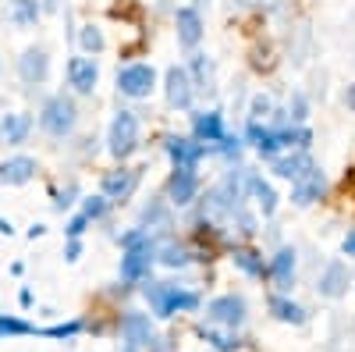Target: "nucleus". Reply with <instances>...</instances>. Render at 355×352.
I'll use <instances>...</instances> for the list:
<instances>
[{"instance_id":"obj_1","label":"nucleus","mask_w":355,"mask_h":352,"mask_svg":"<svg viewBox=\"0 0 355 352\" xmlns=\"http://www.w3.org/2000/svg\"><path fill=\"white\" fill-rule=\"evenodd\" d=\"M139 142H142V125H139V114L121 107L114 114V121H110V132H107V150L114 160H128L135 150H139Z\"/></svg>"},{"instance_id":"obj_2","label":"nucleus","mask_w":355,"mask_h":352,"mask_svg":"<svg viewBox=\"0 0 355 352\" xmlns=\"http://www.w3.org/2000/svg\"><path fill=\"white\" fill-rule=\"evenodd\" d=\"M75 125H78V107H75L71 97L53 93V97L43 100V107H40V128H43L46 135L68 139V135L75 132Z\"/></svg>"},{"instance_id":"obj_3","label":"nucleus","mask_w":355,"mask_h":352,"mask_svg":"<svg viewBox=\"0 0 355 352\" xmlns=\"http://www.w3.org/2000/svg\"><path fill=\"white\" fill-rule=\"evenodd\" d=\"M153 90H157V68H153V65L135 61V65L117 68V97H128V100H146Z\"/></svg>"},{"instance_id":"obj_4","label":"nucleus","mask_w":355,"mask_h":352,"mask_svg":"<svg viewBox=\"0 0 355 352\" xmlns=\"http://www.w3.org/2000/svg\"><path fill=\"white\" fill-rule=\"evenodd\" d=\"M196 82H192V75H189V68L185 65H171L167 72H164V97H167V107H174V110H192V103H196Z\"/></svg>"},{"instance_id":"obj_5","label":"nucleus","mask_w":355,"mask_h":352,"mask_svg":"<svg viewBox=\"0 0 355 352\" xmlns=\"http://www.w3.org/2000/svg\"><path fill=\"white\" fill-rule=\"evenodd\" d=\"M164 153H167V160H171L174 167H196V171H199L202 157H210L214 146L199 142L196 135H167V139H164Z\"/></svg>"},{"instance_id":"obj_6","label":"nucleus","mask_w":355,"mask_h":352,"mask_svg":"<svg viewBox=\"0 0 355 352\" xmlns=\"http://www.w3.org/2000/svg\"><path fill=\"white\" fill-rule=\"evenodd\" d=\"M202 196V178L196 167H174L167 178V203L171 207H192V203Z\"/></svg>"},{"instance_id":"obj_7","label":"nucleus","mask_w":355,"mask_h":352,"mask_svg":"<svg viewBox=\"0 0 355 352\" xmlns=\"http://www.w3.org/2000/svg\"><path fill=\"white\" fill-rule=\"evenodd\" d=\"M139 182H142V167H114V171L103 174L100 192H103L110 203H125V199L135 196Z\"/></svg>"},{"instance_id":"obj_8","label":"nucleus","mask_w":355,"mask_h":352,"mask_svg":"<svg viewBox=\"0 0 355 352\" xmlns=\"http://www.w3.org/2000/svg\"><path fill=\"white\" fill-rule=\"evenodd\" d=\"M174 36H178V47L192 53L202 43V11L192 4L174 8Z\"/></svg>"},{"instance_id":"obj_9","label":"nucleus","mask_w":355,"mask_h":352,"mask_svg":"<svg viewBox=\"0 0 355 352\" xmlns=\"http://www.w3.org/2000/svg\"><path fill=\"white\" fill-rule=\"evenodd\" d=\"M206 317H210L214 324L234 331V328L245 324V299L234 296V292H227V296H217V299L206 303Z\"/></svg>"},{"instance_id":"obj_10","label":"nucleus","mask_w":355,"mask_h":352,"mask_svg":"<svg viewBox=\"0 0 355 352\" xmlns=\"http://www.w3.org/2000/svg\"><path fill=\"white\" fill-rule=\"evenodd\" d=\"M157 263V242L150 246H135V249H125L121 256V281L135 285V281H146Z\"/></svg>"},{"instance_id":"obj_11","label":"nucleus","mask_w":355,"mask_h":352,"mask_svg":"<svg viewBox=\"0 0 355 352\" xmlns=\"http://www.w3.org/2000/svg\"><path fill=\"white\" fill-rule=\"evenodd\" d=\"M68 85L78 93V97H93L96 93V82H100V65H96V57H71L68 61Z\"/></svg>"},{"instance_id":"obj_12","label":"nucleus","mask_w":355,"mask_h":352,"mask_svg":"<svg viewBox=\"0 0 355 352\" xmlns=\"http://www.w3.org/2000/svg\"><path fill=\"white\" fill-rule=\"evenodd\" d=\"M316 167V160H313V153L309 150H288V153H281V157H274L270 160V171L277 174L281 182H299V178H306V174Z\"/></svg>"},{"instance_id":"obj_13","label":"nucleus","mask_w":355,"mask_h":352,"mask_svg":"<svg viewBox=\"0 0 355 352\" xmlns=\"http://www.w3.org/2000/svg\"><path fill=\"white\" fill-rule=\"evenodd\" d=\"M348 263L345 260H331L327 267L320 271V278H316V292L320 296H327V299H341L345 292H348Z\"/></svg>"},{"instance_id":"obj_14","label":"nucleus","mask_w":355,"mask_h":352,"mask_svg":"<svg viewBox=\"0 0 355 352\" xmlns=\"http://www.w3.org/2000/svg\"><path fill=\"white\" fill-rule=\"evenodd\" d=\"M327 196V174H323L320 167H313L306 178H299L291 185V203L295 207H313L316 199Z\"/></svg>"},{"instance_id":"obj_15","label":"nucleus","mask_w":355,"mask_h":352,"mask_svg":"<svg viewBox=\"0 0 355 352\" xmlns=\"http://www.w3.org/2000/svg\"><path fill=\"white\" fill-rule=\"evenodd\" d=\"M192 135L206 146H217L227 128H224V114L220 110H192Z\"/></svg>"},{"instance_id":"obj_16","label":"nucleus","mask_w":355,"mask_h":352,"mask_svg":"<svg viewBox=\"0 0 355 352\" xmlns=\"http://www.w3.org/2000/svg\"><path fill=\"white\" fill-rule=\"evenodd\" d=\"M18 75H21L25 85H40V82H46V75H50V57H46V50L28 47V50L18 57Z\"/></svg>"},{"instance_id":"obj_17","label":"nucleus","mask_w":355,"mask_h":352,"mask_svg":"<svg viewBox=\"0 0 355 352\" xmlns=\"http://www.w3.org/2000/svg\"><path fill=\"white\" fill-rule=\"evenodd\" d=\"M121 338L128 345H150L153 342V317L150 313H139V310H128L121 317Z\"/></svg>"},{"instance_id":"obj_18","label":"nucleus","mask_w":355,"mask_h":352,"mask_svg":"<svg viewBox=\"0 0 355 352\" xmlns=\"http://www.w3.org/2000/svg\"><path fill=\"white\" fill-rule=\"evenodd\" d=\"M295 267H299V256L291 246H281L270 260V281L277 285V292H291L295 288Z\"/></svg>"},{"instance_id":"obj_19","label":"nucleus","mask_w":355,"mask_h":352,"mask_svg":"<svg viewBox=\"0 0 355 352\" xmlns=\"http://www.w3.org/2000/svg\"><path fill=\"white\" fill-rule=\"evenodd\" d=\"M189 75H192V82H196V90L199 93H206L210 97L214 90H217V72H214V61H210V53H202V50H192L189 53Z\"/></svg>"},{"instance_id":"obj_20","label":"nucleus","mask_w":355,"mask_h":352,"mask_svg":"<svg viewBox=\"0 0 355 352\" xmlns=\"http://www.w3.org/2000/svg\"><path fill=\"white\" fill-rule=\"evenodd\" d=\"M36 160L33 157H25V153H15L8 157L4 164H0V182L4 185H25V182H33L36 178Z\"/></svg>"},{"instance_id":"obj_21","label":"nucleus","mask_w":355,"mask_h":352,"mask_svg":"<svg viewBox=\"0 0 355 352\" xmlns=\"http://www.w3.org/2000/svg\"><path fill=\"white\" fill-rule=\"evenodd\" d=\"M28 135H33V117L25 110H11L0 117V139L8 146H21V142H28Z\"/></svg>"},{"instance_id":"obj_22","label":"nucleus","mask_w":355,"mask_h":352,"mask_svg":"<svg viewBox=\"0 0 355 352\" xmlns=\"http://www.w3.org/2000/svg\"><path fill=\"white\" fill-rule=\"evenodd\" d=\"M231 263H234V267H239L245 278H256V281L270 278V263L263 260V253H256V249H249V246H234V249H231Z\"/></svg>"},{"instance_id":"obj_23","label":"nucleus","mask_w":355,"mask_h":352,"mask_svg":"<svg viewBox=\"0 0 355 352\" xmlns=\"http://www.w3.org/2000/svg\"><path fill=\"white\" fill-rule=\"evenodd\" d=\"M249 196L256 199V207H259L263 217H270L277 210V192H274V185L266 182L259 171H249Z\"/></svg>"},{"instance_id":"obj_24","label":"nucleus","mask_w":355,"mask_h":352,"mask_svg":"<svg viewBox=\"0 0 355 352\" xmlns=\"http://www.w3.org/2000/svg\"><path fill=\"white\" fill-rule=\"evenodd\" d=\"M196 256H192V249L189 246H182V242H174V239H167V242H160L157 246V263H164V267H171V271H182V267H189Z\"/></svg>"},{"instance_id":"obj_25","label":"nucleus","mask_w":355,"mask_h":352,"mask_svg":"<svg viewBox=\"0 0 355 352\" xmlns=\"http://www.w3.org/2000/svg\"><path fill=\"white\" fill-rule=\"evenodd\" d=\"M266 306H270V313L277 320H284V324H306V310L299 303H291L288 299V292H277V296L266 299Z\"/></svg>"},{"instance_id":"obj_26","label":"nucleus","mask_w":355,"mask_h":352,"mask_svg":"<svg viewBox=\"0 0 355 352\" xmlns=\"http://www.w3.org/2000/svg\"><path fill=\"white\" fill-rule=\"evenodd\" d=\"M40 15H43V4H40V0H11V11H8L11 25H18V28L36 25Z\"/></svg>"},{"instance_id":"obj_27","label":"nucleus","mask_w":355,"mask_h":352,"mask_svg":"<svg viewBox=\"0 0 355 352\" xmlns=\"http://www.w3.org/2000/svg\"><path fill=\"white\" fill-rule=\"evenodd\" d=\"M142 228L146 231H157V228H171V207L164 199H150L142 207Z\"/></svg>"},{"instance_id":"obj_28","label":"nucleus","mask_w":355,"mask_h":352,"mask_svg":"<svg viewBox=\"0 0 355 352\" xmlns=\"http://www.w3.org/2000/svg\"><path fill=\"white\" fill-rule=\"evenodd\" d=\"M277 114V100L270 93H256L249 100V121H259V125H270Z\"/></svg>"},{"instance_id":"obj_29","label":"nucleus","mask_w":355,"mask_h":352,"mask_svg":"<svg viewBox=\"0 0 355 352\" xmlns=\"http://www.w3.org/2000/svg\"><path fill=\"white\" fill-rule=\"evenodd\" d=\"M202 338L214 342V349H220V352H234V349H239V338H234V331L214 324V320H210V324H202Z\"/></svg>"},{"instance_id":"obj_30","label":"nucleus","mask_w":355,"mask_h":352,"mask_svg":"<svg viewBox=\"0 0 355 352\" xmlns=\"http://www.w3.org/2000/svg\"><path fill=\"white\" fill-rule=\"evenodd\" d=\"M242 150H245V135H231V132L214 146V153L224 157L227 164H239V160H242Z\"/></svg>"},{"instance_id":"obj_31","label":"nucleus","mask_w":355,"mask_h":352,"mask_svg":"<svg viewBox=\"0 0 355 352\" xmlns=\"http://www.w3.org/2000/svg\"><path fill=\"white\" fill-rule=\"evenodd\" d=\"M78 43H82V50L85 53H100L103 47H107V40H103V33H100V28L96 25H82V33H78Z\"/></svg>"},{"instance_id":"obj_32","label":"nucleus","mask_w":355,"mask_h":352,"mask_svg":"<svg viewBox=\"0 0 355 352\" xmlns=\"http://www.w3.org/2000/svg\"><path fill=\"white\" fill-rule=\"evenodd\" d=\"M107 207H110V199L100 192V196H85L82 199V214L89 217V221H100L103 214H107Z\"/></svg>"},{"instance_id":"obj_33","label":"nucleus","mask_w":355,"mask_h":352,"mask_svg":"<svg viewBox=\"0 0 355 352\" xmlns=\"http://www.w3.org/2000/svg\"><path fill=\"white\" fill-rule=\"evenodd\" d=\"M288 117H291V125H302L306 117H309V100L302 93H291L288 100Z\"/></svg>"},{"instance_id":"obj_34","label":"nucleus","mask_w":355,"mask_h":352,"mask_svg":"<svg viewBox=\"0 0 355 352\" xmlns=\"http://www.w3.org/2000/svg\"><path fill=\"white\" fill-rule=\"evenodd\" d=\"M75 199H78V189L75 185H64L61 192H53V207L57 210H68V207H75Z\"/></svg>"},{"instance_id":"obj_35","label":"nucleus","mask_w":355,"mask_h":352,"mask_svg":"<svg viewBox=\"0 0 355 352\" xmlns=\"http://www.w3.org/2000/svg\"><path fill=\"white\" fill-rule=\"evenodd\" d=\"M89 224H93V221H89L85 214H75V217L68 221V228H64V231H68V239H82V235H85V228H89Z\"/></svg>"},{"instance_id":"obj_36","label":"nucleus","mask_w":355,"mask_h":352,"mask_svg":"<svg viewBox=\"0 0 355 352\" xmlns=\"http://www.w3.org/2000/svg\"><path fill=\"white\" fill-rule=\"evenodd\" d=\"M25 331H33V328L15 320V317H0V335H25Z\"/></svg>"},{"instance_id":"obj_37","label":"nucleus","mask_w":355,"mask_h":352,"mask_svg":"<svg viewBox=\"0 0 355 352\" xmlns=\"http://www.w3.org/2000/svg\"><path fill=\"white\" fill-rule=\"evenodd\" d=\"M82 331V324H78V320H71V324H61V328H50L46 335L50 338H71V335H78Z\"/></svg>"},{"instance_id":"obj_38","label":"nucleus","mask_w":355,"mask_h":352,"mask_svg":"<svg viewBox=\"0 0 355 352\" xmlns=\"http://www.w3.org/2000/svg\"><path fill=\"white\" fill-rule=\"evenodd\" d=\"M341 253H345V256H352V260H355V228H352V231H348V235H345V239H341Z\"/></svg>"},{"instance_id":"obj_39","label":"nucleus","mask_w":355,"mask_h":352,"mask_svg":"<svg viewBox=\"0 0 355 352\" xmlns=\"http://www.w3.org/2000/svg\"><path fill=\"white\" fill-rule=\"evenodd\" d=\"M78 253H82V242H78V239H68V249H64V256H68V260H78Z\"/></svg>"},{"instance_id":"obj_40","label":"nucleus","mask_w":355,"mask_h":352,"mask_svg":"<svg viewBox=\"0 0 355 352\" xmlns=\"http://www.w3.org/2000/svg\"><path fill=\"white\" fill-rule=\"evenodd\" d=\"M192 8H199V11H202V8H210V0H192Z\"/></svg>"},{"instance_id":"obj_41","label":"nucleus","mask_w":355,"mask_h":352,"mask_svg":"<svg viewBox=\"0 0 355 352\" xmlns=\"http://www.w3.org/2000/svg\"><path fill=\"white\" fill-rule=\"evenodd\" d=\"M345 100H348V103H352V107H355V85H352V90H348V93H345Z\"/></svg>"},{"instance_id":"obj_42","label":"nucleus","mask_w":355,"mask_h":352,"mask_svg":"<svg viewBox=\"0 0 355 352\" xmlns=\"http://www.w3.org/2000/svg\"><path fill=\"white\" fill-rule=\"evenodd\" d=\"M239 4H242V8H249V4H263V0H239Z\"/></svg>"},{"instance_id":"obj_43","label":"nucleus","mask_w":355,"mask_h":352,"mask_svg":"<svg viewBox=\"0 0 355 352\" xmlns=\"http://www.w3.org/2000/svg\"><path fill=\"white\" fill-rule=\"evenodd\" d=\"M125 352H135V345H128V349H125Z\"/></svg>"}]
</instances>
